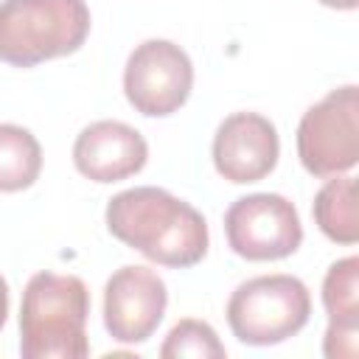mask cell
Segmentation results:
<instances>
[{
  "label": "cell",
  "mask_w": 359,
  "mask_h": 359,
  "mask_svg": "<svg viewBox=\"0 0 359 359\" xmlns=\"http://www.w3.org/2000/svg\"><path fill=\"white\" fill-rule=\"evenodd\" d=\"M107 230L149 261L188 269L208 255V222L185 199L157 185H137L107 202Z\"/></svg>",
  "instance_id": "obj_1"
},
{
  "label": "cell",
  "mask_w": 359,
  "mask_h": 359,
  "mask_svg": "<svg viewBox=\"0 0 359 359\" xmlns=\"http://www.w3.org/2000/svg\"><path fill=\"white\" fill-rule=\"evenodd\" d=\"M90 292L81 278L36 272L20 303V353L22 359H84Z\"/></svg>",
  "instance_id": "obj_2"
},
{
  "label": "cell",
  "mask_w": 359,
  "mask_h": 359,
  "mask_svg": "<svg viewBox=\"0 0 359 359\" xmlns=\"http://www.w3.org/2000/svg\"><path fill=\"white\" fill-rule=\"evenodd\" d=\"M87 34L84 0H0V62L11 67L76 53Z\"/></svg>",
  "instance_id": "obj_3"
},
{
  "label": "cell",
  "mask_w": 359,
  "mask_h": 359,
  "mask_svg": "<svg viewBox=\"0 0 359 359\" xmlns=\"http://www.w3.org/2000/svg\"><path fill=\"white\" fill-rule=\"evenodd\" d=\"M311 294L294 275H258L236 286L227 300V325L244 345H278L306 328Z\"/></svg>",
  "instance_id": "obj_4"
},
{
  "label": "cell",
  "mask_w": 359,
  "mask_h": 359,
  "mask_svg": "<svg viewBox=\"0 0 359 359\" xmlns=\"http://www.w3.org/2000/svg\"><path fill=\"white\" fill-rule=\"evenodd\" d=\"M297 157L311 177H337L359 160V87L345 84L311 104L297 123Z\"/></svg>",
  "instance_id": "obj_5"
},
{
  "label": "cell",
  "mask_w": 359,
  "mask_h": 359,
  "mask_svg": "<svg viewBox=\"0 0 359 359\" xmlns=\"http://www.w3.org/2000/svg\"><path fill=\"white\" fill-rule=\"evenodd\" d=\"M194 65L188 53L168 39L140 42L123 67V93L135 112L146 118L174 115L191 95Z\"/></svg>",
  "instance_id": "obj_6"
},
{
  "label": "cell",
  "mask_w": 359,
  "mask_h": 359,
  "mask_svg": "<svg viewBox=\"0 0 359 359\" xmlns=\"http://www.w3.org/2000/svg\"><path fill=\"white\" fill-rule=\"evenodd\" d=\"M227 244L247 261L289 258L303 241L297 208L280 194H250L236 199L224 213Z\"/></svg>",
  "instance_id": "obj_7"
},
{
  "label": "cell",
  "mask_w": 359,
  "mask_h": 359,
  "mask_svg": "<svg viewBox=\"0 0 359 359\" xmlns=\"http://www.w3.org/2000/svg\"><path fill=\"white\" fill-rule=\"evenodd\" d=\"M168 289L163 278L140 264L115 269L104 286V325L115 342L140 345L163 323Z\"/></svg>",
  "instance_id": "obj_8"
},
{
  "label": "cell",
  "mask_w": 359,
  "mask_h": 359,
  "mask_svg": "<svg viewBox=\"0 0 359 359\" xmlns=\"http://www.w3.org/2000/svg\"><path fill=\"white\" fill-rule=\"evenodd\" d=\"M278 157V129L258 112H233L213 135V165L227 182H258L275 171Z\"/></svg>",
  "instance_id": "obj_9"
},
{
  "label": "cell",
  "mask_w": 359,
  "mask_h": 359,
  "mask_svg": "<svg viewBox=\"0 0 359 359\" xmlns=\"http://www.w3.org/2000/svg\"><path fill=\"white\" fill-rule=\"evenodd\" d=\"M149 160L146 137L123 121H95L84 126L73 143L79 174L93 182H121L143 171Z\"/></svg>",
  "instance_id": "obj_10"
},
{
  "label": "cell",
  "mask_w": 359,
  "mask_h": 359,
  "mask_svg": "<svg viewBox=\"0 0 359 359\" xmlns=\"http://www.w3.org/2000/svg\"><path fill=\"white\" fill-rule=\"evenodd\" d=\"M323 306L328 328L323 353L328 359H353L359 351V258L348 255L328 266L323 278Z\"/></svg>",
  "instance_id": "obj_11"
},
{
  "label": "cell",
  "mask_w": 359,
  "mask_h": 359,
  "mask_svg": "<svg viewBox=\"0 0 359 359\" xmlns=\"http://www.w3.org/2000/svg\"><path fill=\"white\" fill-rule=\"evenodd\" d=\"M314 222L325 238L337 244H356L359 241V210H356V180L337 174L328 180L311 205Z\"/></svg>",
  "instance_id": "obj_12"
},
{
  "label": "cell",
  "mask_w": 359,
  "mask_h": 359,
  "mask_svg": "<svg viewBox=\"0 0 359 359\" xmlns=\"http://www.w3.org/2000/svg\"><path fill=\"white\" fill-rule=\"evenodd\" d=\"M42 171L39 140L17 123H0V194H17L36 182Z\"/></svg>",
  "instance_id": "obj_13"
},
{
  "label": "cell",
  "mask_w": 359,
  "mask_h": 359,
  "mask_svg": "<svg viewBox=\"0 0 359 359\" xmlns=\"http://www.w3.org/2000/svg\"><path fill=\"white\" fill-rule=\"evenodd\" d=\"M224 345L205 320H180L160 345L163 359H224Z\"/></svg>",
  "instance_id": "obj_14"
},
{
  "label": "cell",
  "mask_w": 359,
  "mask_h": 359,
  "mask_svg": "<svg viewBox=\"0 0 359 359\" xmlns=\"http://www.w3.org/2000/svg\"><path fill=\"white\" fill-rule=\"evenodd\" d=\"M6 317H8V283L0 275V328L6 325Z\"/></svg>",
  "instance_id": "obj_15"
},
{
  "label": "cell",
  "mask_w": 359,
  "mask_h": 359,
  "mask_svg": "<svg viewBox=\"0 0 359 359\" xmlns=\"http://www.w3.org/2000/svg\"><path fill=\"white\" fill-rule=\"evenodd\" d=\"M317 3H323L328 8H339V11H353L359 6V0H317Z\"/></svg>",
  "instance_id": "obj_16"
}]
</instances>
